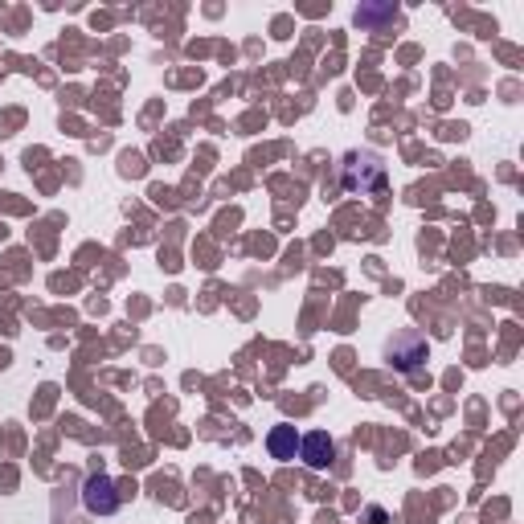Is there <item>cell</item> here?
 <instances>
[{
  "label": "cell",
  "instance_id": "6da1fadb",
  "mask_svg": "<svg viewBox=\"0 0 524 524\" xmlns=\"http://www.w3.org/2000/svg\"><path fill=\"white\" fill-rule=\"evenodd\" d=\"M340 181H344L348 193H361V197L381 193V185H385V164H381V156H373V152H348L344 164H340Z\"/></svg>",
  "mask_w": 524,
  "mask_h": 524
},
{
  "label": "cell",
  "instance_id": "7a4b0ae2",
  "mask_svg": "<svg viewBox=\"0 0 524 524\" xmlns=\"http://www.w3.org/2000/svg\"><path fill=\"white\" fill-rule=\"evenodd\" d=\"M426 357H430V344L422 332H398L385 344V361L402 373H418L426 365Z\"/></svg>",
  "mask_w": 524,
  "mask_h": 524
},
{
  "label": "cell",
  "instance_id": "3957f363",
  "mask_svg": "<svg viewBox=\"0 0 524 524\" xmlns=\"http://www.w3.org/2000/svg\"><path fill=\"white\" fill-rule=\"evenodd\" d=\"M82 508L91 512V516H111L119 512V488H115V479L111 475H91L82 484Z\"/></svg>",
  "mask_w": 524,
  "mask_h": 524
},
{
  "label": "cell",
  "instance_id": "277c9868",
  "mask_svg": "<svg viewBox=\"0 0 524 524\" xmlns=\"http://www.w3.org/2000/svg\"><path fill=\"white\" fill-rule=\"evenodd\" d=\"M299 459L308 463L312 471H328V467L336 463V443H332V434H328V430L303 434V439H299Z\"/></svg>",
  "mask_w": 524,
  "mask_h": 524
},
{
  "label": "cell",
  "instance_id": "5b68a950",
  "mask_svg": "<svg viewBox=\"0 0 524 524\" xmlns=\"http://www.w3.org/2000/svg\"><path fill=\"white\" fill-rule=\"evenodd\" d=\"M267 451H271V459H279V463H291L295 455H299V434H295V426H271V434H267Z\"/></svg>",
  "mask_w": 524,
  "mask_h": 524
}]
</instances>
